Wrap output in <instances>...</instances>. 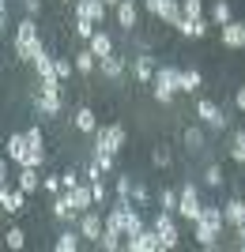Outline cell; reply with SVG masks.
Instances as JSON below:
<instances>
[{
	"mask_svg": "<svg viewBox=\"0 0 245 252\" xmlns=\"http://www.w3.org/2000/svg\"><path fill=\"white\" fill-rule=\"evenodd\" d=\"M125 249L128 252H162V237L155 233V226H143L140 233H132V237H125Z\"/></svg>",
	"mask_w": 245,
	"mask_h": 252,
	"instance_id": "52a82bcc",
	"label": "cell"
},
{
	"mask_svg": "<svg viewBox=\"0 0 245 252\" xmlns=\"http://www.w3.org/2000/svg\"><path fill=\"white\" fill-rule=\"evenodd\" d=\"M174 219H177L174 211H162V207H159V215H155V222H151V226H155V233L162 237V252L181 245V233H177V222H174Z\"/></svg>",
	"mask_w": 245,
	"mask_h": 252,
	"instance_id": "5b68a950",
	"label": "cell"
},
{
	"mask_svg": "<svg viewBox=\"0 0 245 252\" xmlns=\"http://www.w3.org/2000/svg\"><path fill=\"white\" fill-rule=\"evenodd\" d=\"M113 15H117V23L125 27V31H132L140 23V11H136V0H121L117 8H113Z\"/></svg>",
	"mask_w": 245,
	"mask_h": 252,
	"instance_id": "ac0fdd59",
	"label": "cell"
},
{
	"mask_svg": "<svg viewBox=\"0 0 245 252\" xmlns=\"http://www.w3.org/2000/svg\"><path fill=\"white\" fill-rule=\"evenodd\" d=\"M38 53H45L42 38H38V23L27 15V19L15 27V57H19V61H38Z\"/></svg>",
	"mask_w": 245,
	"mask_h": 252,
	"instance_id": "7a4b0ae2",
	"label": "cell"
},
{
	"mask_svg": "<svg viewBox=\"0 0 245 252\" xmlns=\"http://www.w3.org/2000/svg\"><path fill=\"white\" fill-rule=\"evenodd\" d=\"M230 19H234L230 4H226V0H215V4H211V23H215V27H226Z\"/></svg>",
	"mask_w": 245,
	"mask_h": 252,
	"instance_id": "1f68e13d",
	"label": "cell"
},
{
	"mask_svg": "<svg viewBox=\"0 0 245 252\" xmlns=\"http://www.w3.org/2000/svg\"><path fill=\"white\" fill-rule=\"evenodd\" d=\"M143 8H147V15H155V19H159L162 8H166V0H143Z\"/></svg>",
	"mask_w": 245,
	"mask_h": 252,
	"instance_id": "bcb514c9",
	"label": "cell"
},
{
	"mask_svg": "<svg viewBox=\"0 0 245 252\" xmlns=\"http://www.w3.org/2000/svg\"><path fill=\"white\" fill-rule=\"evenodd\" d=\"M117 4H121V0H106V8H117Z\"/></svg>",
	"mask_w": 245,
	"mask_h": 252,
	"instance_id": "816d5d0a",
	"label": "cell"
},
{
	"mask_svg": "<svg viewBox=\"0 0 245 252\" xmlns=\"http://www.w3.org/2000/svg\"><path fill=\"white\" fill-rule=\"evenodd\" d=\"M234 105H238V109L245 113V87H238V94H234Z\"/></svg>",
	"mask_w": 245,
	"mask_h": 252,
	"instance_id": "681fc988",
	"label": "cell"
},
{
	"mask_svg": "<svg viewBox=\"0 0 245 252\" xmlns=\"http://www.w3.org/2000/svg\"><path fill=\"white\" fill-rule=\"evenodd\" d=\"M49 211H53V219L57 222H79V215L83 211L72 203V196L68 192H61V196H53V203H49Z\"/></svg>",
	"mask_w": 245,
	"mask_h": 252,
	"instance_id": "30bf717a",
	"label": "cell"
},
{
	"mask_svg": "<svg viewBox=\"0 0 245 252\" xmlns=\"http://www.w3.org/2000/svg\"><path fill=\"white\" fill-rule=\"evenodd\" d=\"M75 230L83 233V241L98 245V237L106 233V219H102V215H98V211L91 207V211H83V215H79V226H75Z\"/></svg>",
	"mask_w": 245,
	"mask_h": 252,
	"instance_id": "ba28073f",
	"label": "cell"
},
{
	"mask_svg": "<svg viewBox=\"0 0 245 252\" xmlns=\"http://www.w3.org/2000/svg\"><path fill=\"white\" fill-rule=\"evenodd\" d=\"M23 155H27V132H15V136H8V158L19 166Z\"/></svg>",
	"mask_w": 245,
	"mask_h": 252,
	"instance_id": "83f0119b",
	"label": "cell"
},
{
	"mask_svg": "<svg viewBox=\"0 0 245 252\" xmlns=\"http://www.w3.org/2000/svg\"><path fill=\"white\" fill-rule=\"evenodd\" d=\"M234 233H238V241H234V245H238V249H242V252H245V226H238V230H234Z\"/></svg>",
	"mask_w": 245,
	"mask_h": 252,
	"instance_id": "f907efd6",
	"label": "cell"
},
{
	"mask_svg": "<svg viewBox=\"0 0 245 252\" xmlns=\"http://www.w3.org/2000/svg\"><path fill=\"white\" fill-rule=\"evenodd\" d=\"M75 128H79V132H87V136H95L98 132V117H95V109H75Z\"/></svg>",
	"mask_w": 245,
	"mask_h": 252,
	"instance_id": "484cf974",
	"label": "cell"
},
{
	"mask_svg": "<svg viewBox=\"0 0 245 252\" xmlns=\"http://www.w3.org/2000/svg\"><path fill=\"white\" fill-rule=\"evenodd\" d=\"M204 143H208V136H204L200 125H189V128H185V147H189V155H200Z\"/></svg>",
	"mask_w": 245,
	"mask_h": 252,
	"instance_id": "603a6c76",
	"label": "cell"
},
{
	"mask_svg": "<svg viewBox=\"0 0 245 252\" xmlns=\"http://www.w3.org/2000/svg\"><path fill=\"white\" fill-rule=\"evenodd\" d=\"M95 249H102V252H117V249H125V233H121V230H109V226H106V233L98 237Z\"/></svg>",
	"mask_w": 245,
	"mask_h": 252,
	"instance_id": "cb8c5ba5",
	"label": "cell"
},
{
	"mask_svg": "<svg viewBox=\"0 0 245 252\" xmlns=\"http://www.w3.org/2000/svg\"><path fill=\"white\" fill-rule=\"evenodd\" d=\"M91 158L102 166V173H113V169H117V155H109V151H98V155H91Z\"/></svg>",
	"mask_w": 245,
	"mask_h": 252,
	"instance_id": "8d00e7d4",
	"label": "cell"
},
{
	"mask_svg": "<svg viewBox=\"0 0 245 252\" xmlns=\"http://www.w3.org/2000/svg\"><path fill=\"white\" fill-rule=\"evenodd\" d=\"M181 196H177V219H185V222H196L200 219V211H204V203H200V189L196 185H181Z\"/></svg>",
	"mask_w": 245,
	"mask_h": 252,
	"instance_id": "277c9868",
	"label": "cell"
},
{
	"mask_svg": "<svg viewBox=\"0 0 245 252\" xmlns=\"http://www.w3.org/2000/svg\"><path fill=\"white\" fill-rule=\"evenodd\" d=\"M219 42H223L226 49H245V23L230 19L226 27H219Z\"/></svg>",
	"mask_w": 245,
	"mask_h": 252,
	"instance_id": "8fae6325",
	"label": "cell"
},
{
	"mask_svg": "<svg viewBox=\"0 0 245 252\" xmlns=\"http://www.w3.org/2000/svg\"><path fill=\"white\" fill-rule=\"evenodd\" d=\"M125 139H128V132L121 125H106V128H98L95 132V155L98 151H109V155H117L121 147H125Z\"/></svg>",
	"mask_w": 245,
	"mask_h": 252,
	"instance_id": "8992f818",
	"label": "cell"
},
{
	"mask_svg": "<svg viewBox=\"0 0 245 252\" xmlns=\"http://www.w3.org/2000/svg\"><path fill=\"white\" fill-rule=\"evenodd\" d=\"M64 4H72V0H64Z\"/></svg>",
	"mask_w": 245,
	"mask_h": 252,
	"instance_id": "f5cc1de1",
	"label": "cell"
},
{
	"mask_svg": "<svg viewBox=\"0 0 245 252\" xmlns=\"http://www.w3.org/2000/svg\"><path fill=\"white\" fill-rule=\"evenodd\" d=\"M34 68H38V83H49V79H61V75H57V57H45V53H38V61H34Z\"/></svg>",
	"mask_w": 245,
	"mask_h": 252,
	"instance_id": "ffe728a7",
	"label": "cell"
},
{
	"mask_svg": "<svg viewBox=\"0 0 245 252\" xmlns=\"http://www.w3.org/2000/svg\"><path fill=\"white\" fill-rule=\"evenodd\" d=\"M79 245H83V233H79V230H64L61 237L53 241V249H57V252H75Z\"/></svg>",
	"mask_w": 245,
	"mask_h": 252,
	"instance_id": "d4e9b609",
	"label": "cell"
},
{
	"mask_svg": "<svg viewBox=\"0 0 245 252\" xmlns=\"http://www.w3.org/2000/svg\"><path fill=\"white\" fill-rule=\"evenodd\" d=\"M181 72H185V68H174V64H162L159 72H155V79H151V94H155L159 105H170L174 94H181Z\"/></svg>",
	"mask_w": 245,
	"mask_h": 252,
	"instance_id": "6da1fadb",
	"label": "cell"
},
{
	"mask_svg": "<svg viewBox=\"0 0 245 252\" xmlns=\"http://www.w3.org/2000/svg\"><path fill=\"white\" fill-rule=\"evenodd\" d=\"M230 158H234L238 166H245V128L234 132V143H230Z\"/></svg>",
	"mask_w": 245,
	"mask_h": 252,
	"instance_id": "e575fe53",
	"label": "cell"
},
{
	"mask_svg": "<svg viewBox=\"0 0 245 252\" xmlns=\"http://www.w3.org/2000/svg\"><path fill=\"white\" fill-rule=\"evenodd\" d=\"M98 72L106 75V79H121V75L128 72V61L117 57V53H113V57H102V61H98Z\"/></svg>",
	"mask_w": 245,
	"mask_h": 252,
	"instance_id": "e0dca14e",
	"label": "cell"
},
{
	"mask_svg": "<svg viewBox=\"0 0 245 252\" xmlns=\"http://www.w3.org/2000/svg\"><path fill=\"white\" fill-rule=\"evenodd\" d=\"M61 181H64V192H72L75 185H83V181H79V173H75V169H68V173H61Z\"/></svg>",
	"mask_w": 245,
	"mask_h": 252,
	"instance_id": "f6af8a7d",
	"label": "cell"
},
{
	"mask_svg": "<svg viewBox=\"0 0 245 252\" xmlns=\"http://www.w3.org/2000/svg\"><path fill=\"white\" fill-rule=\"evenodd\" d=\"M162 23H166V27H174V31H177V23L185 19V11H181V4H177V0H166V8H162V15H159Z\"/></svg>",
	"mask_w": 245,
	"mask_h": 252,
	"instance_id": "4dcf8cb0",
	"label": "cell"
},
{
	"mask_svg": "<svg viewBox=\"0 0 245 252\" xmlns=\"http://www.w3.org/2000/svg\"><path fill=\"white\" fill-rule=\"evenodd\" d=\"M181 11H185V19H200L204 15V0H181Z\"/></svg>",
	"mask_w": 245,
	"mask_h": 252,
	"instance_id": "f35d334b",
	"label": "cell"
},
{
	"mask_svg": "<svg viewBox=\"0 0 245 252\" xmlns=\"http://www.w3.org/2000/svg\"><path fill=\"white\" fill-rule=\"evenodd\" d=\"M177 196H181V192H174V189H162V196H159L162 211H174V215H177Z\"/></svg>",
	"mask_w": 245,
	"mask_h": 252,
	"instance_id": "60d3db41",
	"label": "cell"
},
{
	"mask_svg": "<svg viewBox=\"0 0 245 252\" xmlns=\"http://www.w3.org/2000/svg\"><path fill=\"white\" fill-rule=\"evenodd\" d=\"M72 61H75V72H79V75H91V72H95V64H98V57L91 53V45H87V49L72 53Z\"/></svg>",
	"mask_w": 245,
	"mask_h": 252,
	"instance_id": "4316f807",
	"label": "cell"
},
{
	"mask_svg": "<svg viewBox=\"0 0 245 252\" xmlns=\"http://www.w3.org/2000/svg\"><path fill=\"white\" fill-rule=\"evenodd\" d=\"M132 203H140V207H147V203H151V192L143 189V185H136V189H132Z\"/></svg>",
	"mask_w": 245,
	"mask_h": 252,
	"instance_id": "ee69618b",
	"label": "cell"
},
{
	"mask_svg": "<svg viewBox=\"0 0 245 252\" xmlns=\"http://www.w3.org/2000/svg\"><path fill=\"white\" fill-rule=\"evenodd\" d=\"M27 143H45L42 128H27Z\"/></svg>",
	"mask_w": 245,
	"mask_h": 252,
	"instance_id": "c3c4849f",
	"label": "cell"
},
{
	"mask_svg": "<svg viewBox=\"0 0 245 252\" xmlns=\"http://www.w3.org/2000/svg\"><path fill=\"white\" fill-rule=\"evenodd\" d=\"M200 222H208V226H211V230H219V233L226 230V215H223V207H204V211H200Z\"/></svg>",
	"mask_w": 245,
	"mask_h": 252,
	"instance_id": "f546056e",
	"label": "cell"
},
{
	"mask_svg": "<svg viewBox=\"0 0 245 252\" xmlns=\"http://www.w3.org/2000/svg\"><path fill=\"white\" fill-rule=\"evenodd\" d=\"M196 117H200L208 128H215V132H223V128L230 125V121H226V113L211 102V98H196Z\"/></svg>",
	"mask_w": 245,
	"mask_h": 252,
	"instance_id": "9c48e42d",
	"label": "cell"
},
{
	"mask_svg": "<svg viewBox=\"0 0 245 252\" xmlns=\"http://www.w3.org/2000/svg\"><path fill=\"white\" fill-rule=\"evenodd\" d=\"M95 31H98V23L83 19V15H75V38H79V42H91V38H95Z\"/></svg>",
	"mask_w": 245,
	"mask_h": 252,
	"instance_id": "836d02e7",
	"label": "cell"
},
{
	"mask_svg": "<svg viewBox=\"0 0 245 252\" xmlns=\"http://www.w3.org/2000/svg\"><path fill=\"white\" fill-rule=\"evenodd\" d=\"M91 189H95V203L102 207V203H106V196H109V192H106V181H102V177H98V181H91Z\"/></svg>",
	"mask_w": 245,
	"mask_h": 252,
	"instance_id": "b9f144b4",
	"label": "cell"
},
{
	"mask_svg": "<svg viewBox=\"0 0 245 252\" xmlns=\"http://www.w3.org/2000/svg\"><path fill=\"white\" fill-rule=\"evenodd\" d=\"M151 162H155V166H159V169H166V166H170V151H166V147H155V155H151Z\"/></svg>",
	"mask_w": 245,
	"mask_h": 252,
	"instance_id": "7bdbcfd3",
	"label": "cell"
},
{
	"mask_svg": "<svg viewBox=\"0 0 245 252\" xmlns=\"http://www.w3.org/2000/svg\"><path fill=\"white\" fill-rule=\"evenodd\" d=\"M155 72H159V68H155V57H151V53H140L136 61H132V79H136V83H151Z\"/></svg>",
	"mask_w": 245,
	"mask_h": 252,
	"instance_id": "5bb4252c",
	"label": "cell"
},
{
	"mask_svg": "<svg viewBox=\"0 0 245 252\" xmlns=\"http://www.w3.org/2000/svg\"><path fill=\"white\" fill-rule=\"evenodd\" d=\"M200 87H204L200 68H185V72H181V91H185V94H196Z\"/></svg>",
	"mask_w": 245,
	"mask_h": 252,
	"instance_id": "f1b7e54d",
	"label": "cell"
},
{
	"mask_svg": "<svg viewBox=\"0 0 245 252\" xmlns=\"http://www.w3.org/2000/svg\"><path fill=\"white\" fill-rule=\"evenodd\" d=\"M15 185H19L27 196H31V192H38V189H42V181H38V169H34V166H19V177H15Z\"/></svg>",
	"mask_w": 245,
	"mask_h": 252,
	"instance_id": "44dd1931",
	"label": "cell"
},
{
	"mask_svg": "<svg viewBox=\"0 0 245 252\" xmlns=\"http://www.w3.org/2000/svg\"><path fill=\"white\" fill-rule=\"evenodd\" d=\"M223 215H226V226H234V230H238V226H245V200H238V196H234V200H226L223 203Z\"/></svg>",
	"mask_w": 245,
	"mask_h": 252,
	"instance_id": "d6986e66",
	"label": "cell"
},
{
	"mask_svg": "<svg viewBox=\"0 0 245 252\" xmlns=\"http://www.w3.org/2000/svg\"><path fill=\"white\" fill-rule=\"evenodd\" d=\"M23 11H27V15H42V0H23Z\"/></svg>",
	"mask_w": 245,
	"mask_h": 252,
	"instance_id": "7dc6e473",
	"label": "cell"
},
{
	"mask_svg": "<svg viewBox=\"0 0 245 252\" xmlns=\"http://www.w3.org/2000/svg\"><path fill=\"white\" fill-rule=\"evenodd\" d=\"M106 0H75V15H83V19L98 23L102 27V19H106Z\"/></svg>",
	"mask_w": 245,
	"mask_h": 252,
	"instance_id": "4fadbf2b",
	"label": "cell"
},
{
	"mask_svg": "<svg viewBox=\"0 0 245 252\" xmlns=\"http://www.w3.org/2000/svg\"><path fill=\"white\" fill-rule=\"evenodd\" d=\"M204 185H208V189H223V185H226L223 166H219V162H211V166L204 169Z\"/></svg>",
	"mask_w": 245,
	"mask_h": 252,
	"instance_id": "d6a6232c",
	"label": "cell"
},
{
	"mask_svg": "<svg viewBox=\"0 0 245 252\" xmlns=\"http://www.w3.org/2000/svg\"><path fill=\"white\" fill-rule=\"evenodd\" d=\"M23 200H27V192H23L19 185H15V189H8V185L0 189V207H4V215H19Z\"/></svg>",
	"mask_w": 245,
	"mask_h": 252,
	"instance_id": "9a60e30c",
	"label": "cell"
},
{
	"mask_svg": "<svg viewBox=\"0 0 245 252\" xmlns=\"http://www.w3.org/2000/svg\"><path fill=\"white\" fill-rule=\"evenodd\" d=\"M75 72V61H68V57H57V75H61V83H68Z\"/></svg>",
	"mask_w": 245,
	"mask_h": 252,
	"instance_id": "ab89813d",
	"label": "cell"
},
{
	"mask_svg": "<svg viewBox=\"0 0 245 252\" xmlns=\"http://www.w3.org/2000/svg\"><path fill=\"white\" fill-rule=\"evenodd\" d=\"M132 189H136V181L128 177V173H117V200H132Z\"/></svg>",
	"mask_w": 245,
	"mask_h": 252,
	"instance_id": "d590c367",
	"label": "cell"
},
{
	"mask_svg": "<svg viewBox=\"0 0 245 252\" xmlns=\"http://www.w3.org/2000/svg\"><path fill=\"white\" fill-rule=\"evenodd\" d=\"M64 105V83L61 79H49V83H38V109L45 117H57Z\"/></svg>",
	"mask_w": 245,
	"mask_h": 252,
	"instance_id": "3957f363",
	"label": "cell"
},
{
	"mask_svg": "<svg viewBox=\"0 0 245 252\" xmlns=\"http://www.w3.org/2000/svg\"><path fill=\"white\" fill-rule=\"evenodd\" d=\"M192 237H196V245H200V249H219V237H223V233L219 230H211V226H208V222H192Z\"/></svg>",
	"mask_w": 245,
	"mask_h": 252,
	"instance_id": "2e32d148",
	"label": "cell"
},
{
	"mask_svg": "<svg viewBox=\"0 0 245 252\" xmlns=\"http://www.w3.org/2000/svg\"><path fill=\"white\" fill-rule=\"evenodd\" d=\"M4 245H8V249H23V245H27V233H23L19 226H11V230L4 233Z\"/></svg>",
	"mask_w": 245,
	"mask_h": 252,
	"instance_id": "74e56055",
	"label": "cell"
},
{
	"mask_svg": "<svg viewBox=\"0 0 245 252\" xmlns=\"http://www.w3.org/2000/svg\"><path fill=\"white\" fill-rule=\"evenodd\" d=\"M87 45H91V53H95L98 61H102V57H113V38H109L106 31H95V38H91Z\"/></svg>",
	"mask_w": 245,
	"mask_h": 252,
	"instance_id": "7402d4cb",
	"label": "cell"
},
{
	"mask_svg": "<svg viewBox=\"0 0 245 252\" xmlns=\"http://www.w3.org/2000/svg\"><path fill=\"white\" fill-rule=\"evenodd\" d=\"M215 23L211 15H200V19H181L177 23V34H185V38H208V31H211Z\"/></svg>",
	"mask_w": 245,
	"mask_h": 252,
	"instance_id": "7c38bea8",
	"label": "cell"
}]
</instances>
